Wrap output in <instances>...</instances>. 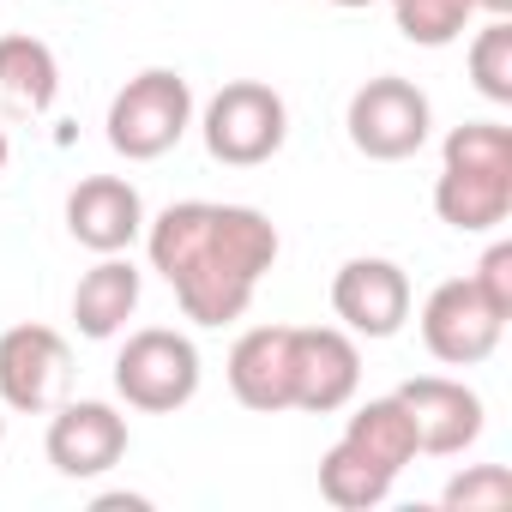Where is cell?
<instances>
[{
    "instance_id": "obj_1",
    "label": "cell",
    "mask_w": 512,
    "mask_h": 512,
    "mask_svg": "<svg viewBox=\"0 0 512 512\" xmlns=\"http://www.w3.org/2000/svg\"><path fill=\"white\" fill-rule=\"evenodd\" d=\"M278 223L253 205H211L181 199L145 223L151 272L175 290L193 326H229L247 314L260 278L278 266Z\"/></svg>"
},
{
    "instance_id": "obj_2",
    "label": "cell",
    "mask_w": 512,
    "mask_h": 512,
    "mask_svg": "<svg viewBox=\"0 0 512 512\" xmlns=\"http://www.w3.org/2000/svg\"><path fill=\"white\" fill-rule=\"evenodd\" d=\"M434 211L458 235H482V229H500L512 217V127L464 121L446 133Z\"/></svg>"
},
{
    "instance_id": "obj_3",
    "label": "cell",
    "mask_w": 512,
    "mask_h": 512,
    "mask_svg": "<svg viewBox=\"0 0 512 512\" xmlns=\"http://www.w3.org/2000/svg\"><path fill=\"white\" fill-rule=\"evenodd\" d=\"M416 458V434L398 398H368L350 428L338 434V446L320 458V494L344 512H368L392 494V482L404 476V464Z\"/></svg>"
},
{
    "instance_id": "obj_4",
    "label": "cell",
    "mask_w": 512,
    "mask_h": 512,
    "mask_svg": "<svg viewBox=\"0 0 512 512\" xmlns=\"http://www.w3.org/2000/svg\"><path fill=\"white\" fill-rule=\"evenodd\" d=\"M109 145L127 163H157L181 145V133L193 127V85L175 67H145L139 79H127L109 103Z\"/></svg>"
},
{
    "instance_id": "obj_5",
    "label": "cell",
    "mask_w": 512,
    "mask_h": 512,
    "mask_svg": "<svg viewBox=\"0 0 512 512\" xmlns=\"http://www.w3.org/2000/svg\"><path fill=\"white\" fill-rule=\"evenodd\" d=\"M205 151L229 169H260L284 151L290 139V109L272 85L260 79H229L211 103H205Z\"/></svg>"
},
{
    "instance_id": "obj_6",
    "label": "cell",
    "mask_w": 512,
    "mask_h": 512,
    "mask_svg": "<svg viewBox=\"0 0 512 512\" xmlns=\"http://www.w3.org/2000/svg\"><path fill=\"white\" fill-rule=\"evenodd\" d=\"M115 392L133 404V410H181L193 404L199 392V350L187 332H169V326H145L127 338V350L115 356Z\"/></svg>"
},
{
    "instance_id": "obj_7",
    "label": "cell",
    "mask_w": 512,
    "mask_h": 512,
    "mask_svg": "<svg viewBox=\"0 0 512 512\" xmlns=\"http://www.w3.org/2000/svg\"><path fill=\"white\" fill-rule=\"evenodd\" d=\"M344 127H350V145H356L362 157H374V163H404V157H416V151L428 145L434 109H428V97H422L410 79L380 73V79H368V85L350 97Z\"/></svg>"
},
{
    "instance_id": "obj_8",
    "label": "cell",
    "mask_w": 512,
    "mask_h": 512,
    "mask_svg": "<svg viewBox=\"0 0 512 512\" xmlns=\"http://www.w3.org/2000/svg\"><path fill=\"white\" fill-rule=\"evenodd\" d=\"M73 392V350L55 326L0 332V404L19 416H49Z\"/></svg>"
},
{
    "instance_id": "obj_9",
    "label": "cell",
    "mask_w": 512,
    "mask_h": 512,
    "mask_svg": "<svg viewBox=\"0 0 512 512\" xmlns=\"http://www.w3.org/2000/svg\"><path fill=\"white\" fill-rule=\"evenodd\" d=\"M500 332H506V314L488 308V296L470 284V278H446L428 302H422V344L434 362L446 368H476L500 350Z\"/></svg>"
},
{
    "instance_id": "obj_10",
    "label": "cell",
    "mask_w": 512,
    "mask_h": 512,
    "mask_svg": "<svg viewBox=\"0 0 512 512\" xmlns=\"http://www.w3.org/2000/svg\"><path fill=\"white\" fill-rule=\"evenodd\" d=\"M410 416V434H416V452H434V458H458L482 440V398L464 386V380H446V374H416L392 392Z\"/></svg>"
},
{
    "instance_id": "obj_11",
    "label": "cell",
    "mask_w": 512,
    "mask_h": 512,
    "mask_svg": "<svg viewBox=\"0 0 512 512\" xmlns=\"http://www.w3.org/2000/svg\"><path fill=\"white\" fill-rule=\"evenodd\" d=\"M49 464L61 476H103L127 458V416L103 398H61L49 410Z\"/></svg>"
},
{
    "instance_id": "obj_12",
    "label": "cell",
    "mask_w": 512,
    "mask_h": 512,
    "mask_svg": "<svg viewBox=\"0 0 512 512\" xmlns=\"http://www.w3.org/2000/svg\"><path fill=\"white\" fill-rule=\"evenodd\" d=\"M332 314L344 320L350 338H392L410 320V278L398 260H344L332 278Z\"/></svg>"
},
{
    "instance_id": "obj_13",
    "label": "cell",
    "mask_w": 512,
    "mask_h": 512,
    "mask_svg": "<svg viewBox=\"0 0 512 512\" xmlns=\"http://www.w3.org/2000/svg\"><path fill=\"white\" fill-rule=\"evenodd\" d=\"M229 392L260 416L296 410V326L241 332L229 350Z\"/></svg>"
},
{
    "instance_id": "obj_14",
    "label": "cell",
    "mask_w": 512,
    "mask_h": 512,
    "mask_svg": "<svg viewBox=\"0 0 512 512\" xmlns=\"http://www.w3.org/2000/svg\"><path fill=\"white\" fill-rule=\"evenodd\" d=\"M362 386V350L344 326H296V410L332 416Z\"/></svg>"
},
{
    "instance_id": "obj_15",
    "label": "cell",
    "mask_w": 512,
    "mask_h": 512,
    "mask_svg": "<svg viewBox=\"0 0 512 512\" xmlns=\"http://www.w3.org/2000/svg\"><path fill=\"white\" fill-rule=\"evenodd\" d=\"M67 235L79 247H91L97 260H103V253H127L145 235V199H139V187L121 181V175H85L67 193Z\"/></svg>"
},
{
    "instance_id": "obj_16",
    "label": "cell",
    "mask_w": 512,
    "mask_h": 512,
    "mask_svg": "<svg viewBox=\"0 0 512 512\" xmlns=\"http://www.w3.org/2000/svg\"><path fill=\"white\" fill-rule=\"evenodd\" d=\"M61 97V61L43 37H0V115H49Z\"/></svg>"
},
{
    "instance_id": "obj_17",
    "label": "cell",
    "mask_w": 512,
    "mask_h": 512,
    "mask_svg": "<svg viewBox=\"0 0 512 512\" xmlns=\"http://www.w3.org/2000/svg\"><path fill=\"white\" fill-rule=\"evenodd\" d=\"M133 308H139V272H133V260L103 253V260L79 278V290H73V326L103 344V338H115L133 320Z\"/></svg>"
},
{
    "instance_id": "obj_18",
    "label": "cell",
    "mask_w": 512,
    "mask_h": 512,
    "mask_svg": "<svg viewBox=\"0 0 512 512\" xmlns=\"http://www.w3.org/2000/svg\"><path fill=\"white\" fill-rule=\"evenodd\" d=\"M392 19L416 49H446L464 37V25L476 19L470 0H392Z\"/></svg>"
},
{
    "instance_id": "obj_19",
    "label": "cell",
    "mask_w": 512,
    "mask_h": 512,
    "mask_svg": "<svg viewBox=\"0 0 512 512\" xmlns=\"http://www.w3.org/2000/svg\"><path fill=\"white\" fill-rule=\"evenodd\" d=\"M470 79L488 103H512V25L488 19L470 43Z\"/></svg>"
},
{
    "instance_id": "obj_20",
    "label": "cell",
    "mask_w": 512,
    "mask_h": 512,
    "mask_svg": "<svg viewBox=\"0 0 512 512\" xmlns=\"http://www.w3.org/2000/svg\"><path fill=\"white\" fill-rule=\"evenodd\" d=\"M440 506L446 512H506L512 506V470L506 464H470L464 476L446 482Z\"/></svg>"
},
{
    "instance_id": "obj_21",
    "label": "cell",
    "mask_w": 512,
    "mask_h": 512,
    "mask_svg": "<svg viewBox=\"0 0 512 512\" xmlns=\"http://www.w3.org/2000/svg\"><path fill=\"white\" fill-rule=\"evenodd\" d=\"M470 284L488 296V308H494V314H506V320H512V241H494V247L482 253V266L470 272Z\"/></svg>"
},
{
    "instance_id": "obj_22",
    "label": "cell",
    "mask_w": 512,
    "mask_h": 512,
    "mask_svg": "<svg viewBox=\"0 0 512 512\" xmlns=\"http://www.w3.org/2000/svg\"><path fill=\"white\" fill-rule=\"evenodd\" d=\"M470 7L488 13V19H506V13H512V0H470Z\"/></svg>"
},
{
    "instance_id": "obj_23",
    "label": "cell",
    "mask_w": 512,
    "mask_h": 512,
    "mask_svg": "<svg viewBox=\"0 0 512 512\" xmlns=\"http://www.w3.org/2000/svg\"><path fill=\"white\" fill-rule=\"evenodd\" d=\"M7 157H13V145H7V127H0V175H7Z\"/></svg>"
},
{
    "instance_id": "obj_24",
    "label": "cell",
    "mask_w": 512,
    "mask_h": 512,
    "mask_svg": "<svg viewBox=\"0 0 512 512\" xmlns=\"http://www.w3.org/2000/svg\"><path fill=\"white\" fill-rule=\"evenodd\" d=\"M332 7H374V0H332Z\"/></svg>"
},
{
    "instance_id": "obj_25",
    "label": "cell",
    "mask_w": 512,
    "mask_h": 512,
    "mask_svg": "<svg viewBox=\"0 0 512 512\" xmlns=\"http://www.w3.org/2000/svg\"><path fill=\"white\" fill-rule=\"evenodd\" d=\"M0 446H7V416H0Z\"/></svg>"
}]
</instances>
